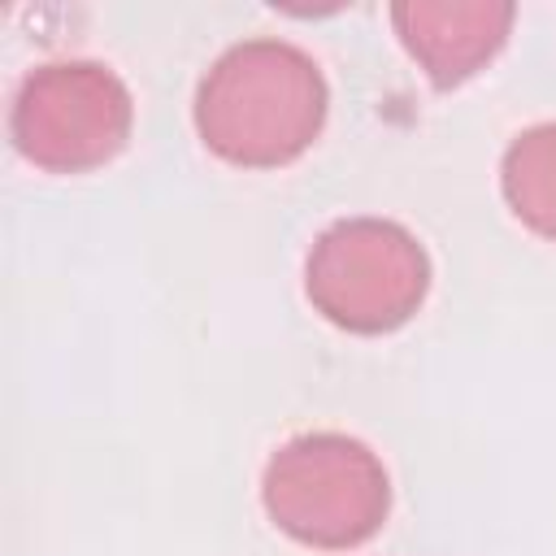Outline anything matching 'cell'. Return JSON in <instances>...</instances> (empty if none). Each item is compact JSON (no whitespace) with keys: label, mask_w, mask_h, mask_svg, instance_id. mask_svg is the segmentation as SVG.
Returning <instances> with one entry per match:
<instances>
[{"label":"cell","mask_w":556,"mask_h":556,"mask_svg":"<svg viewBox=\"0 0 556 556\" xmlns=\"http://www.w3.org/2000/svg\"><path fill=\"white\" fill-rule=\"evenodd\" d=\"M326 78L317 61L278 35L230 43L195 87V130L230 165L269 169L295 161L326 122Z\"/></svg>","instance_id":"cell-1"},{"label":"cell","mask_w":556,"mask_h":556,"mask_svg":"<svg viewBox=\"0 0 556 556\" xmlns=\"http://www.w3.org/2000/svg\"><path fill=\"white\" fill-rule=\"evenodd\" d=\"M269 521L308 547H356L374 539L391 508V478L378 452L339 430L287 439L261 473Z\"/></svg>","instance_id":"cell-2"},{"label":"cell","mask_w":556,"mask_h":556,"mask_svg":"<svg viewBox=\"0 0 556 556\" xmlns=\"http://www.w3.org/2000/svg\"><path fill=\"white\" fill-rule=\"evenodd\" d=\"M304 291L339 330L387 334L421 308L430 256L417 235L391 217H339L308 248Z\"/></svg>","instance_id":"cell-3"},{"label":"cell","mask_w":556,"mask_h":556,"mask_svg":"<svg viewBox=\"0 0 556 556\" xmlns=\"http://www.w3.org/2000/svg\"><path fill=\"white\" fill-rule=\"evenodd\" d=\"M135 126V100L104 61H48L35 65L9 109L17 152L52 174H83L113 161Z\"/></svg>","instance_id":"cell-4"},{"label":"cell","mask_w":556,"mask_h":556,"mask_svg":"<svg viewBox=\"0 0 556 556\" xmlns=\"http://www.w3.org/2000/svg\"><path fill=\"white\" fill-rule=\"evenodd\" d=\"M517 9L508 0H400L391 26L434 87L473 78L508 39Z\"/></svg>","instance_id":"cell-5"},{"label":"cell","mask_w":556,"mask_h":556,"mask_svg":"<svg viewBox=\"0 0 556 556\" xmlns=\"http://www.w3.org/2000/svg\"><path fill=\"white\" fill-rule=\"evenodd\" d=\"M500 191L521 226L556 243V122L526 126L504 148Z\"/></svg>","instance_id":"cell-6"}]
</instances>
